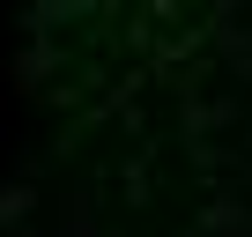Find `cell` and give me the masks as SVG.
Instances as JSON below:
<instances>
[{"instance_id":"obj_1","label":"cell","mask_w":252,"mask_h":237,"mask_svg":"<svg viewBox=\"0 0 252 237\" xmlns=\"http://www.w3.org/2000/svg\"><path fill=\"white\" fill-rule=\"evenodd\" d=\"M208 52L222 59V74H230V89L245 96L252 89V15L237 8V0H215V8H208Z\"/></svg>"},{"instance_id":"obj_2","label":"cell","mask_w":252,"mask_h":237,"mask_svg":"<svg viewBox=\"0 0 252 237\" xmlns=\"http://www.w3.org/2000/svg\"><path fill=\"white\" fill-rule=\"evenodd\" d=\"M52 82H67V45H60V37H30V45L8 59V89H23V96H45Z\"/></svg>"},{"instance_id":"obj_3","label":"cell","mask_w":252,"mask_h":237,"mask_svg":"<svg viewBox=\"0 0 252 237\" xmlns=\"http://www.w3.org/2000/svg\"><path fill=\"white\" fill-rule=\"evenodd\" d=\"M230 230H252L245 185H215V200H208L200 215H186V230H171V237H230Z\"/></svg>"},{"instance_id":"obj_4","label":"cell","mask_w":252,"mask_h":237,"mask_svg":"<svg viewBox=\"0 0 252 237\" xmlns=\"http://www.w3.org/2000/svg\"><path fill=\"white\" fill-rule=\"evenodd\" d=\"M111 8H96V0H37V8H23L15 15V30H30V37H52L60 23H104Z\"/></svg>"},{"instance_id":"obj_5","label":"cell","mask_w":252,"mask_h":237,"mask_svg":"<svg viewBox=\"0 0 252 237\" xmlns=\"http://www.w3.org/2000/svg\"><path fill=\"white\" fill-rule=\"evenodd\" d=\"M37 215H45L37 178H0V230H37Z\"/></svg>"},{"instance_id":"obj_6","label":"cell","mask_w":252,"mask_h":237,"mask_svg":"<svg viewBox=\"0 0 252 237\" xmlns=\"http://www.w3.org/2000/svg\"><path fill=\"white\" fill-rule=\"evenodd\" d=\"M149 163H156V141H141L134 156L111 171V178H119V193H126V207H149V200H156V178H149Z\"/></svg>"},{"instance_id":"obj_7","label":"cell","mask_w":252,"mask_h":237,"mask_svg":"<svg viewBox=\"0 0 252 237\" xmlns=\"http://www.w3.org/2000/svg\"><path fill=\"white\" fill-rule=\"evenodd\" d=\"M60 237H119V230H104L96 193H67V200H60Z\"/></svg>"},{"instance_id":"obj_8","label":"cell","mask_w":252,"mask_h":237,"mask_svg":"<svg viewBox=\"0 0 252 237\" xmlns=\"http://www.w3.org/2000/svg\"><path fill=\"white\" fill-rule=\"evenodd\" d=\"M119 45H126V52H156V30H149V23L134 15V23H126V30H119Z\"/></svg>"},{"instance_id":"obj_9","label":"cell","mask_w":252,"mask_h":237,"mask_svg":"<svg viewBox=\"0 0 252 237\" xmlns=\"http://www.w3.org/2000/svg\"><path fill=\"white\" fill-rule=\"evenodd\" d=\"M237 156L252 163V96H245V118H237Z\"/></svg>"},{"instance_id":"obj_10","label":"cell","mask_w":252,"mask_h":237,"mask_svg":"<svg viewBox=\"0 0 252 237\" xmlns=\"http://www.w3.org/2000/svg\"><path fill=\"white\" fill-rule=\"evenodd\" d=\"M0 237H37V230H0Z\"/></svg>"},{"instance_id":"obj_11","label":"cell","mask_w":252,"mask_h":237,"mask_svg":"<svg viewBox=\"0 0 252 237\" xmlns=\"http://www.w3.org/2000/svg\"><path fill=\"white\" fill-rule=\"evenodd\" d=\"M230 237H252V230H230Z\"/></svg>"},{"instance_id":"obj_12","label":"cell","mask_w":252,"mask_h":237,"mask_svg":"<svg viewBox=\"0 0 252 237\" xmlns=\"http://www.w3.org/2000/svg\"><path fill=\"white\" fill-rule=\"evenodd\" d=\"M0 141H8V134H0Z\"/></svg>"}]
</instances>
